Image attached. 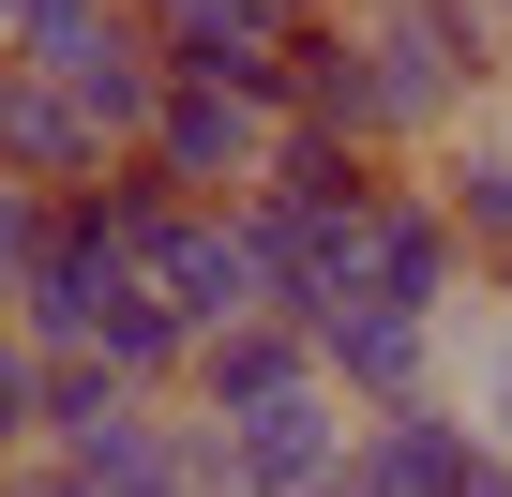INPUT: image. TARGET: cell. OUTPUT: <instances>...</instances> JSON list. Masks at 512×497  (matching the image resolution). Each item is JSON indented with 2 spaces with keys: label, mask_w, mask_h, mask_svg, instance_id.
Segmentation results:
<instances>
[{
  "label": "cell",
  "mask_w": 512,
  "mask_h": 497,
  "mask_svg": "<svg viewBox=\"0 0 512 497\" xmlns=\"http://www.w3.org/2000/svg\"><path fill=\"white\" fill-rule=\"evenodd\" d=\"M362 76H377V151L392 136H452L482 91H497V16H482V0H362Z\"/></svg>",
  "instance_id": "1"
},
{
  "label": "cell",
  "mask_w": 512,
  "mask_h": 497,
  "mask_svg": "<svg viewBox=\"0 0 512 497\" xmlns=\"http://www.w3.org/2000/svg\"><path fill=\"white\" fill-rule=\"evenodd\" d=\"M272 106H241V91H196V76H166V106H151V136H136V166L181 196V211H241L256 181H272Z\"/></svg>",
  "instance_id": "2"
},
{
  "label": "cell",
  "mask_w": 512,
  "mask_h": 497,
  "mask_svg": "<svg viewBox=\"0 0 512 497\" xmlns=\"http://www.w3.org/2000/svg\"><path fill=\"white\" fill-rule=\"evenodd\" d=\"M437 332L452 317H392V302H332L317 317V377L377 422V407H422V377H437Z\"/></svg>",
  "instance_id": "3"
},
{
  "label": "cell",
  "mask_w": 512,
  "mask_h": 497,
  "mask_svg": "<svg viewBox=\"0 0 512 497\" xmlns=\"http://www.w3.org/2000/svg\"><path fill=\"white\" fill-rule=\"evenodd\" d=\"M467 467H482V422H452L437 392H422V407L347 422V497H452Z\"/></svg>",
  "instance_id": "4"
},
{
  "label": "cell",
  "mask_w": 512,
  "mask_h": 497,
  "mask_svg": "<svg viewBox=\"0 0 512 497\" xmlns=\"http://www.w3.org/2000/svg\"><path fill=\"white\" fill-rule=\"evenodd\" d=\"M121 151L76 121V91H46L31 61H0V181H31V196H91Z\"/></svg>",
  "instance_id": "5"
},
{
  "label": "cell",
  "mask_w": 512,
  "mask_h": 497,
  "mask_svg": "<svg viewBox=\"0 0 512 497\" xmlns=\"http://www.w3.org/2000/svg\"><path fill=\"white\" fill-rule=\"evenodd\" d=\"M196 422H256V407H287V392H317V332H287V317H241V332H196Z\"/></svg>",
  "instance_id": "6"
},
{
  "label": "cell",
  "mask_w": 512,
  "mask_h": 497,
  "mask_svg": "<svg viewBox=\"0 0 512 497\" xmlns=\"http://www.w3.org/2000/svg\"><path fill=\"white\" fill-rule=\"evenodd\" d=\"M136 31H151L136 0H16V31H0V61H31V76L61 91V76H91L106 46H136Z\"/></svg>",
  "instance_id": "7"
},
{
  "label": "cell",
  "mask_w": 512,
  "mask_h": 497,
  "mask_svg": "<svg viewBox=\"0 0 512 497\" xmlns=\"http://www.w3.org/2000/svg\"><path fill=\"white\" fill-rule=\"evenodd\" d=\"M437 226H452V257L512 272V136H452L437 151Z\"/></svg>",
  "instance_id": "8"
},
{
  "label": "cell",
  "mask_w": 512,
  "mask_h": 497,
  "mask_svg": "<svg viewBox=\"0 0 512 497\" xmlns=\"http://www.w3.org/2000/svg\"><path fill=\"white\" fill-rule=\"evenodd\" d=\"M16 452H46V362H31V332L0 317V467Z\"/></svg>",
  "instance_id": "9"
},
{
  "label": "cell",
  "mask_w": 512,
  "mask_h": 497,
  "mask_svg": "<svg viewBox=\"0 0 512 497\" xmlns=\"http://www.w3.org/2000/svg\"><path fill=\"white\" fill-rule=\"evenodd\" d=\"M467 392H482V437L512 452V302H497V317L467 332Z\"/></svg>",
  "instance_id": "10"
},
{
  "label": "cell",
  "mask_w": 512,
  "mask_h": 497,
  "mask_svg": "<svg viewBox=\"0 0 512 497\" xmlns=\"http://www.w3.org/2000/svg\"><path fill=\"white\" fill-rule=\"evenodd\" d=\"M46 211H61V196H31V181H0V302L31 287V257H46Z\"/></svg>",
  "instance_id": "11"
},
{
  "label": "cell",
  "mask_w": 512,
  "mask_h": 497,
  "mask_svg": "<svg viewBox=\"0 0 512 497\" xmlns=\"http://www.w3.org/2000/svg\"><path fill=\"white\" fill-rule=\"evenodd\" d=\"M0 31H16V0H0Z\"/></svg>",
  "instance_id": "12"
},
{
  "label": "cell",
  "mask_w": 512,
  "mask_h": 497,
  "mask_svg": "<svg viewBox=\"0 0 512 497\" xmlns=\"http://www.w3.org/2000/svg\"><path fill=\"white\" fill-rule=\"evenodd\" d=\"M317 497H347V482H317Z\"/></svg>",
  "instance_id": "13"
}]
</instances>
